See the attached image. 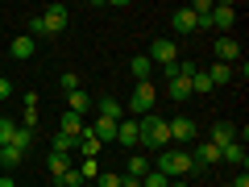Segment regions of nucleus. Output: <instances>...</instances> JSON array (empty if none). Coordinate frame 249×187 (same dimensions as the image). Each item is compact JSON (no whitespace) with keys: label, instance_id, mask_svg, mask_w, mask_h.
Here are the masks:
<instances>
[{"label":"nucleus","instance_id":"f257e3e1","mask_svg":"<svg viewBox=\"0 0 249 187\" xmlns=\"http://www.w3.org/2000/svg\"><path fill=\"white\" fill-rule=\"evenodd\" d=\"M154 170H162L166 179H183V175H191L196 167H191V154H187V150H162Z\"/></svg>","mask_w":249,"mask_h":187},{"label":"nucleus","instance_id":"f03ea898","mask_svg":"<svg viewBox=\"0 0 249 187\" xmlns=\"http://www.w3.org/2000/svg\"><path fill=\"white\" fill-rule=\"evenodd\" d=\"M154 100H158V88H154L150 79L137 83V88H133V100H129V112H137V116L154 112Z\"/></svg>","mask_w":249,"mask_h":187},{"label":"nucleus","instance_id":"7ed1b4c3","mask_svg":"<svg viewBox=\"0 0 249 187\" xmlns=\"http://www.w3.org/2000/svg\"><path fill=\"white\" fill-rule=\"evenodd\" d=\"M166 133H170V146H175V142H178V146H191L199 129H196L191 116H175V121H166Z\"/></svg>","mask_w":249,"mask_h":187},{"label":"nucleus","instance_id":"20e7f679","mask_svg":"<svg viewBox=\"0 0 249 187\" xmlns=\"http://www.w3.org/2000/svg\"><path fill=\"white\" fill-rule=\"evenodd\" d=\"M67 17H71L67 4H50V9H42V29L46 34H62L67 29Z\"/></svg>","mask_w":249,"mask_h":187},{"label":"nucleus","instance_id":"39448f33","mask_svg":"<svg viewBox=\"0 0 249 187\" xmlns=\"http://www.w3.org/2000/svg\"><path fill=\"white\" fill-rule=\"evenodd\" d=\"M150 62L154 67H175V42L170 37H158V42H150Z\"/></svg>","mask_w":249,"mask_h":187},{"label":"nucleus","instance_id":"423d86ee","mask_svg":"<svg viewBox=\"0 0 249 187\" xmlns=\"http://www.w3.org/2000/svg\"><path fill=\"white\" fill-rule=\"evenodd\" d=\"M237 137H241V133H237V125H232V121H216L212 133H208V142H212L216 150H224V146H232Z\"/></svg>","mask_w":249,"mask_h":187},{"label":"nucleus","instance_id":"0eeeda50","mask_svg":"<svg viewBox=\"0 0 249 187\" xmlns=\"http://www.w3.org/2000/svg\"><path fill=\"white\" fill-rule=\"evenodd\" d=\"M237 58H241V46H237V37L220 34V42H216V62H224V67H237Z\"/></svg>","mask_w":249,"mask_h":187},{"label":"nucleus","instance_id":"6e6552de","mask_svg":"<svg viewBox=\"0 0 249 187\" xmlns=\"http://www.w3.org/2000/svg\"><path fill=\"white\" fill-rule=\"evenodd\" d=\"M237 25V4H212V29H229Z\"/></svg>","mask_w":249,"mask_h":187},{"label":"nucleus","instance_id":"1a4fd4ad","mask_svg":"<svg viewBox=\"0 0 249 187\" xmlns=\"http://www.w3.org/2000/svg\"><path fill=\"white\" fill-rule=\"evenodd\" d=\"M212 162H220V150H216L212 142H204V146H196V150H191V167H196V170H208Z\"/></svg>","mask_w":249,"mask_h":187},{"label":"nucleus","instance_id":"9d476101","mask_svg":"<svg viewBox=\"0 0 249 187\" xmlns=\"http://www.w3.org/2000/svg\"><path fill=\"white\" fill-rule=\"evenodd\" d=\"M34 50H37V42H34L29 34L13 37V46H9V54H13V58H21V62H25V58H34Z\"/></svg>","mask_w":249,"mask_h":187},{"label":"nucleus","instance_id":"9b49d317","mask_svg":"<svg viewBox=\"0 0 249 187\" xmlns=\"http://www.w3.org/2000/svg\"><path fill=\"white\" fill-rule=\"evenodd\" d=\"M91 108V96L83 88H75V92H67V112H75V116H83Z\"/></svg>","mask_w":249,"mask_h":187},{"label":"nucleus","instance_id":"f8f14e48","mask_svg":"<svg viewBox=\"0 0 249 187\" xmlns=\"http://www.w3.org/2000/svg\"><path fill=\"white\" fill-rule=\"evenodd\" d=\"M220 162H229V167L245 170V146H241V137H237L232 146H224V150H220Z\"/></svg>","mask_w":249,"mask_h":187},{"label":"nucleus","instance_id":"ddd939ff","mask_svg":"<svg viewBox=\"0 0 249 187\" xmlns=\"http://www.w3.org/2000/svg\"><path fill=\"white\" fill-rule=\"evenodd\" d=\"M116 125H121V121H108V116H100V121L91 125V133L100 137V146H104V142H116Z\"/></svg>","mask_w":249,"mask_h":187},{"label":"nucleus","instance_id":"4468645a","mask_svg":"<svg viewBox=\"0 0 249 187\" xmlns=\"http://www.w3.org/2000/svg\"><path fill=\"white\" fill-rule=\"evenodd\" d=\"M196 13L191 9H175V34H196Z\"/></svg>","mask_w":249,"mask_h":187},{"label":"nucleus","instance_id":"2eb2a0df","mask_svg":"<svg viewBox=\"0 0 249 187\" xmlns=\"http://www.w3.org/2000/svg\"><path fill=\"white\" fill-rule=\"evenodd\" d=\"M58 133H67V137H79V133H83V116H75V112H62V121H58Z\"/></svg>","mask_w":249,"mask_h":187},{"label":"nucleus","instance_id":"dca6fc26","mask_svg":"<svg viewBox=\"0 0 249 187\" xmlns=\"http://www.w3.org/2000/svg\"><path fill=\"white\" fill-rule=\"evenodd\" d=\"M129 67H133L137 83H145V79L154 75V62H150V54H133V62H129Z\"/></svg>","mask_w":249,"mask_h":187},{"label":"nucleus","instance_id":"f3484780","mask_svg":"<svg viewBox=\"0 0 249 187\" xmlns=\"http://www.w3.org/2000/svg\"><path fill=\"white\" fill-rule=\"evenodd\" d=\"M116 142L121 146H137V121H121L116 125Z\"/></svg>","mask_w":249,"mask_h":187},{"label":"nucleus","instance_id":"a211bd4d","mask_svg":"<svg viewBox=\"0 0 249 187\" xmlns=\"http://www.w3.org/2000/svg\"><path fill=\"white\" fill-rule=\"evenodd\" d=\"M170 100H175V104H183V100H191V79H170Z\"/></svg>","mask_w":249,"mask_h":187},{"label":"nucleus","instance_id":"6ab92c4d","mask_svg":"<svg viewBox=\"0 0 249 187\" xmlns=\"http://www.w3.org/2000/svg\"><path fill=\"white\" fill-rule=\"evenodd\" d=\"M75 142H79V150H83V154H88V158H96V154H100V137H96V133H91V129H83V133H79V137H75Z\"/></svg>","mask_w":249,"mask_h":187},{"label":"nucleus","instance_id":"aec40b11","mask_svg":"<svg viewBox=\"0 0 249 187\" xmlns=\"http://www.w3.org/2000/svg\"><path fill=\"white\" fill-rule=\"evenodd\" d=\"M21 158H25V154H21L17 146H0V170H13Z\"/></svg>","mask_w":249,"mask_h":187},{"label":"nucleus","instance_id":"412c9836","mask_svg":"<svg viewBox=\"0 0 249 187\" xmlns=\"http://www.w3.org/2000/svg\"><path fill=\"white\" fill-rule=\"evenodd\" d=\"M204 75L212 79V88H216V83H229V79H232V67H224V62H212Z\"/></svg>","mask_w":249,"mask_h":187},{"label":"nucleus","instance_id":"4be33fe9","mask_svg":"<svg viewBox=\"0 0 249 187\" xmlns=\"http://www.w3.org/2000/svg\"><path fill=\"white\" fill-rule=\"evenodd\" d=\"M100 116H108V121H121V116H124V108L116 104L112 96H104V100H100Z\"/></svg>","mask_w":249,"mask_h":187},{"label":"nucleus","instance_id":"5701e85b","mask_svg":"<svg viewBox=\"0 0 249 187\" xmlns=\"http://www.w3.org/2000/svg\"><path fill=\"white\" fill-rule=\"evenodd\" d=\"M150 158H145V154H133V158H129V175H137V179H145V175H150Z\"/></svg>","mask_w":249,"mask_h":187},{"label":"nucleus","instance_id":"b1692460","mask_svg":"<svg viewBox=\"0 0 249 187\" xmlns=\"http://www.w3.org/2000/svg\"><path fill=\"white\" fill-rule=\"evenodd\" d=\"M17 129H21V125H17V121H13V116H9V112L0 116V146H9V142H13V133H17Z\"/></svg>","mask_w":249,"mask_h":187},{"label":"nucleus","instance_id":"393cba45","mask_svg":"<svg viewBox=\"0 0 249 187\" xmlns=\"http://www.w3.org/2000/svg\"><path fill=\"white\" fill-rule=\"evenodd\" d=\"M71 170V154H50V175L58 179V175H67Z\"/></svg>","mask_w":249,"mask_h":187},{"label":"nucleus","instance_id":"a878e982","mask_svg":"<svg viewBox=\"0 0 249 187\" xmlns=\"http://www.w3.org/2000/svg\"><path fill=\"white\" fill-rule=\"evenodd\" d=\"M71 150H75V137H67V133H54L50 154H71Z\"/></svg>","mask_w":249,"mask_h":187},{"label":"nucleus","instance_id":"bb28decb","mask_svg":"<svg viewBox=\"0 0 249 187\" xmlns=\"http://www.w3.org/2000/svg\"><path fill=\"white\" fill-rule=\"evenodd\" d=\"M196 92H199V96H208V92H212V79H208L204 71H196V75H191V96H196Z\"/></svg>","mask_w":249,"mask_h":187},{"label":"nucleus","instance_id":"cd10ccee","mask_svg":"<svg viewBox=\"0 0 249 187\" xmlns=\"http://www.w3.org/2000/svg\"><path fill=\"white\" fill-rule=\"evenodd\" d=\"M9 146H17V150L25 154L29 146H34V133H29V129H17V133H13V142H9Z\"/></svg>","mask_w":249,"mask_h":187},{"label":"nucleus","instance_id":"c85d7f7f","mask_svg":"<svg viewBox=\"0 0 249 187\" xmlns=\"http://www.w3.org/2000/svg\"><path fill=\"white\" fill-rule=\"evenodd\" d=\"M75 170H79V179H96V175H100L96 158H83V162H79V167H75Z\"/></svg>","mask_w":249,"mask_h":187},{"label":"nucleus","instance_id":"c756f323","mask_svg":"<svg viewBox=\"0 0 249 187\" xmlns=\"http://www.w3.org/2000/svg\"><path fill=\"white\" fill-rule=\"evenodd\" d=\"M142 187H170V179L162 175V170H150V175L142 179Z\"/></svg>","mask_w":249,"mask_h":187},{"label":"nucleus","instance_id":"7c9ffc66","mask_svg":"<svg viewBox=\"0 0 249 187\" xmlns=\"http://www.w3.org/2000/svg\"><path fill=\"white\" fill-rule=\"evenodd\" d=\"M58 183H62V187H79V183H83V179H79V170H75V167H71V170H67V175H58Z\"/></svg>","mask_w":249,"mask_h":187},{"label":"nucleus","instance_id":"2f4dec72","mask_svg":"<svg viewBox=\"0 0 249 187\" xmlns=\"http://www.w3.org/2000/svg\"><path fill=\"white\" fill-rule=\"evenodd\" d=\"M100 187H121V175H112V170H100Z\"/></svg>","mask_w":249,"mask_h":187},{"label":"nucleus","instance_id":"473e14b6","mask_svg":"<svg viewBox=\"0 0 249 187\" xmlns=\"http://www.w3.org/2000/svg\"><path fill=\"white\" fill-rule=\"evenodd\" d=\"M58 83H62V92H75V88H79V75H75V71H67Z\"/></svg>","mask_w":249,"mask_h":187},{"label":"nucleus","instance_id":"72a5a7b5","mask_svg":"<svg viewBox=\"0 0 249 187\" xmlns=\"http://www.w3.org/2000/svg\"><path fill=\"white\" fill-rule=\"evenodd\" d=\"M229 187H249V175H245V170H237V175L229 179Z\"/></svg>","mask_w":249,"mask_h":187},{"label":"nucleus","instance_id":"f704fd0d","mask_svg":"<svg viewBox=\"0 0 249 187\" xmlns=\"http://www.w3.org/2000/svg\"><path fill=\"white\" fill-rule=\"evenodd\" d=\"M9 96H13V79H0V104H4Z\"/></svg>","mask_w":249,"mask_h":187},{"label":"nucleus","instance_id":"c9c22d12","mask_svg":"<svg viewBox=\"0 0 249 187\" xmlns=\"http://www.w3.org/2000/svg\"><path fill=\"white\" fill-rule=\"evenodd\" d=\"M121 187H142V179L137 175H121Z\"/></svg>","mask_w":249,"mask_h":187},{"label":"nucleus","instance_id":"e433bc0d","mask_svg":"<svg viewBox=\"0 0 249 187\" xmlns=\"http://www.w3.org/2000/svg\"><path fill=\"white\" fill-rule=\"evenodd\" d=\"M0 187H17V179H9V175H0Z\"/></svg>","mask_w":249,"mask_h":187},{"label":"nucleus","instance_id":"4c0bfd02","mask_svg":"<svg viewBox=\"0 0 249 187\" xmlns=\"http://www.w3.org/2000/svg\"><path fill=\"white\" fill-rule=\"evenodd\" d=\"M170 187H187V183H183V179H170Z\"/></svg>","mask_w":249,"mask_h":187},{"label":"nucleus","instance_id":"58836bf2","mask_svg":"<svg viewBox=\"0 0 249 187\" xmlns=\"http://www.w3.org/2000/svg\"><path fill=\"white\" fill-rule=\"evenodd\" d=\"M0 116H4V104H0Z\"/></svg>","mask_w":249,"mask_h":187},{"label":"nucleus","instance_id":"ea45409f","mask_svg":"<svg viewBox=\"0 0 249 187\" xmlns=\"http://www.w3.org/2000/svg\"><path fill=\"white\" fill-rule=\"evenodd\" d=\"M224 187H229V183H224Z\"/></svg>","mask_w":249,"mask_h":187}]
</instances>
